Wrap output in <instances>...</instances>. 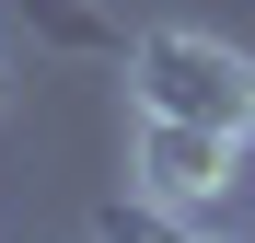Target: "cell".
Instances as JSON below:
<instances>
[{
    "mask_svg": "<svg viewBox=\"0 0 255 243\" xmlns=\"http://www.w3.org/2000/svg\"><path fill=\"white\" fill-rule=\"evenodd\" d=\"M116 174H128V209L162 220V232H232V209L255 197V151H244V139H221L209 116L128 104Z\"/></svg>",
    "mask_w": 255,
    "mask_h": 243,
    "instance_id": "cell-1",
    "label": "cell"
},
{
    "mask_svg": "<svg viewBox=\"0 0 255 243\" xmlns=\"http://www.w3.org/2000/svg\"><path fill=\"white\" fill-rule=\"evenodd\" d=\"M128 93L174 104V116H209L221 139L255 151V47H232L209 23H139L128 35Z\"/></svg>",
    "mask_w": 255,
    "mask_h": 243,
    "instance_id": "cell-2",
    "label": "cell"
},
{
    "mask_svg": "<svg viewBox=\"0 0 255 243\" xmlns=\"http://www.w3.org/2000/svg\"><path fill=\"white\" fill-rule=\"evenodd\" d=\"M23 12H35V35H47V47H70V58H128V35H105L81 0H23Z\"/></svg>",
    "mask_w": 255,
    "mask_h": 243,
    "instance_id": "cell-3",
    "label": "cell"
},
{
    "mask_svg": "<svg viewBox=\"0 0 255 243\" xmlns=\"http://www.w3.org/2000/svg\"><path fill=\"white\" fill-rule=\"evenodd\" d=\"M12 93H23V58H12V35H0V116H12Z\"/></svg>",
    "mask_w": 255,
    "mask_h": 243,
    "instance_id": "cell-4",
    "label": "cell"
}]
</instances>
